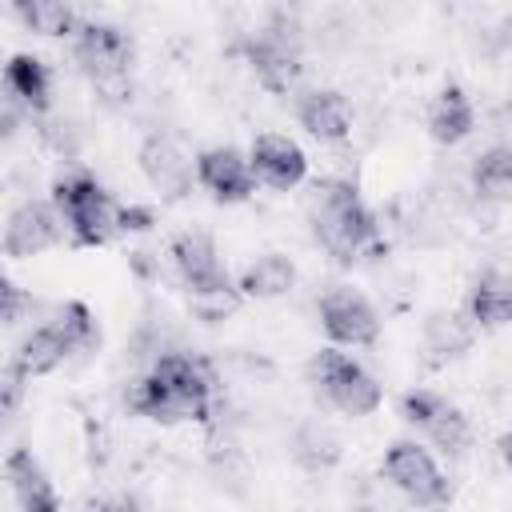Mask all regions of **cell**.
Returning <instances> with one entry per match:
<instances>
[{
	"instance_id": "obj_1",
	"label": "cell",
	"mask_w": 512,
	"mask_h": 512,
	"mask_svg": "<svg viewBox=\"0 0 512 512\" xmlns=\"http://www.w3.org/2000/svg\"><path fill=\"white\" fill-rule=\"evenodd\" d=\"M312 232L328 256L340 264H352L356 256L372 252L380 244L376 216L360 200L352 180H320L316 200H312Z\"/></svg>"
},
{
	"instance_id": "obj_2",
	"label": "cell",
	"mask_w": 512,
	"mask_h": 512,
	"mask_svg": "<svg viewBox=\"0 0 512 512\" xmlns=\"http://www.w3.org/2000/svg\"><path fill=\"white\" fill-rule=\"evenodd\" d=\"M52 204L60 208L72 244L100 248L120 232V204L104 192L92 172H68L52 184Z\"/></svg>"
},
{
	"instance_id": "obj_3",
	"label": "cell",
	"mask_w": 512,
	"mask_h": 512,
	"mask_svg": "<svg viewBox=\"0 0 512 512\" xmlns=\"http://www.w3.org/2000/svg\"><path fill=\"white\" fill-rule=\"evenodd\" d=\"M308 384L324 396L328 408L360 420V416H372L380 404H384V392H380V380L360 364L352 360L348 352L336 348H320L312 360H308Z\"/></svg>"
},
{
	"instance_id": "obj_4",
	"label": "cell",
	"mask_w": 512,
	"mask_h": 512,
	"mask_svg": "<svg viewBox=\"0 0 512 512\" xmlns=\"http://www.w3.org/2000/svg\"><path fill=\"white\" fill-rule=\"evenodd\" d=\"M72 56L80 72L100 88L108 100H124L132 92V40L124 28L104 24V20H84L72 36Z\"/></svg>"
},
{
	"instance_id": "obj_5",
	"label": "cell",
	"mask_w": 512,
	"mask_h": 512,
	"mask_svg": "<svg viewBox=\"0 0 512 512\" xmlns=\"http://www.w3.org/2000/svg\"><path fill=\"white\" fill-rule=\"evenodd\" d=\"M380 472L388 476V484H392L400 496H408V500L420 504V508H436V504H448V500H452L448 476L440 472L436 456H432L420 440H392L388 452H384Z\"/></svg>"
},
{
	"instance_id": "obj_6",
	"label": "cell",
	"mask_w": 512,
	"mask_h": 512,
	"mask_svg": "<svg viewBox=\"0 0 512 512\" xmlns=\"http://www.w3.org/2000/svg\"><path fill=\"white\" fill-rule=\"evenodd\" d=\"M400 416H404L416 432H424L444 456H464V448H468V440H472L468 416H464L452 400H444L440 392H428V388L404 392V396H400Z\"/></svg>"
},
{
	"instance_id": "obj_7",
	"label": "cell",
	"mask_w": 512,
	"mask_h": 512,
	"mask_svg": "<svg viewBox=\"0 0 512 512\" xmlns=\"http://www.w3.org/2000/svg\"><path fill=\"white\" fill-rule=\"evenodd\" d=\"M316 312H320V328L332 344L340 348H368L380 340V316L376 308L348 284H336L328 288L320 300H316Z\"/></svg>"
},
{
	"instance_id": "obj_8",
	"label": "cell",
	"mask_w": 512,
	"mask_h": 512,
	"mask_svg": "<svg viewBox=\"0 0 512 512\" xmlns=\"http://www.w3.org/2000/svg\"><path fill=\"white\" fill-rule=\"evenodd\" d=\"M244 60H248L252 76L276 96H288L304 76V56H300L296 36H288L280 28H264V32L248 36Z\"/></svg>"
},
{
	"instance_id": "obj_9",
	"label": "cell",
	"mask_w": 512,
	"mask_h": 512,
	"mask_svg": "<svg viewBox=\"0 0 512 512\" xmlns=\"http://www.w3.org/2000/svg\"><path fill=\"white\" fill-rule=\"evenodd\" d=\"M196 184L216 200V204H240L256 192V172H252V160L232 148V144H216V148H204L196 156Z\"/></svg>"
},
{
	"instance_id": "obj_10",
	"label": "cell",
	"mask_w": 512,
	"mask_h": 512,
	"mask_svg": "<svg viewBox=\"0 0 512 512\" xmlns=\"http://www.w3.org/2000/svg\"><path fill=\"white\" fill-rule=\"evenodd\" d=\"M64 232H68V224L52 200H24L20 208H12L8 224H4V256H12V260L36 256V252L60 244Z\"/></svg>"
},
{
	"instance_id": "obj_11",
	"label": "cell",
	"mask_w": 512,
	"mask_h": 512,
	"mask_svg": "<svg viewBox=\"0 0 512 512\" xmlns=\"http://www.w3.org/2000/svg\"><path fill=\"white\" fill-rule=\"evenodd\" d=\"M136 164L144 172V180L164 196V200H184L196 184V160H188V152L172 140V136H144L140 152H136Z\"/></svg>"
},
{
	"instance_id": "obj_12",
	"label": "cell",
	"mask_w": 512,
	"mask_h": 512,
	"mask_svg": "<svg viewBox=\"0 0 512 512\" xmlns=\"http://www.w3.org/2000/svg\"><path fill=\"white\" fill-rule=\"evenodd\" d=\"M248 160H252V172L260 184L276 188V192H288L296 188L304 176H308V156L304 148L292 140V136H280V132H264L252 140L248 148Z\"/></svg>"
},
{
	"instance_id": "obj_13",
	"label": "cell",
	"mask_w": 512,
	"mask_h": 512,
	"mask_svg": "<svg viewBox=\"0 0 512 512\" xmlns=\"http://www.w3.org/2000/svg\"><path fill=\"white\" fill-rule=\"evenodd\" d=\"M296 120H300V128H304L312 140H320V144H340V140L352 136L356 112H352V104H348L344 92H336V88H312V92H304V96L296 100Z\"/></svg>"
},
{
	"instance_id": "obj_14",
	"label": "cell",
	"mask_w": 512,
	"mask_h": 512,
	"mask_svg": "<svg viewBox=\"0 0 512 512\" xmlns=\"http://www.w3.org/2000/svg\"><path fill=\"white\" fill-rule=\"evenodd\" d=\"M76 348H72V340L60 332V324L56 320H48V324H40V328H32L20 344H16V352H12V360H8V368L4 372H12L16 380H36V376H48V372H56L68 356H72Z\"/></svg>"
},
{
	"instance_id": "obj_15",
	"label": "cell",
	"mask_w": 512,
	"mask_h": 512,
	"mask_svg": "<svg viewBox=\"0 0 512 512\" xmlns=\"http://www.w3.org/2000/svg\"><path fill=\"white\" fill-rule=\"evenodd\" d=\"M4 480H8L20 512H56L60 508V496H56L48 472L40 468V460L28 448H12L4 456Z\"/></svg>"
},
{
	"instance_id": "obj_16",
	"label": "cell",
	"mask_w": 512,
	"mask_h": 512,
	"mask_svg": "<svg viewBox=\"0 0 512 512\" xmlns=\"http://www.w3.org/2000/svg\"><path fill=\"white\" fill-rule=\"evenodd\" d=\"M4 88H8V104L24 108L28 116H44L52 104V72L32 52H16L4 64Z\"/></svg>"
},
{
	"instance_id": "obj_17",
	"label": "cell",
	"mask_w": 512,
	"mask_h": 512,
	"mask_svg": "<svg viewBox=\"0 0 512 512\" xmlns=\"http://www.w3.org/2000/svg\"><path fill=\"white\" fill-rule=\"evenodd\" d=\"M168 256H172V264H176V272H180V280H184L188 292L192 288H208L216 280H228V272H224V264H220L216 244H212L208 232H180L172 240Z\"/></svg>"
},
{
	"instance_id": "obj_18",
	"label": "cell",
	"mask_w": 512,
	"mask_h": 512,
	"mask_svg": "<svg viewBox=\"0 0 512 512\" xmlns=\"http://www.w3.org/2000/svg\"><path fill=\"white\" fill-rule=\"evenodd\" d=\"M128 408L144 420H156V424H180V420H208L196 404H188L180 392H172L156 372L140 376L128 392Z\"/></svg>"
},
{
	"instance_id": "obj_19",
	"label": "cell",
	"mask_w": 512,
	"mask_h": 512,
	"mask_svg": "<svg viewBox=\"0 0 512 512\" xmlns=\"http://www.w3.org/2000/svg\"><path fill=\"white\" fill-rule=\"evenodd\" d=\"M476 128V108L460 84H444L428 104V136L444 148L468 140Z\"/></svg>"
},
{
	"instance_id": "obj_20",
	"label": "cell",
	"mask_w": 512,
	"mask_h": 512,
	"mask_svg": "<svg viewBox=\"0 0 512 512\" xmlns=\"http://www.w3.org/2000/svg\"><path fill=\"white\" fill-rule=\"evenodd\" d=\"M152 372L172 388L180 392L188 404H196L204 416H208V396H212V372L204 360L188 356V352H160L152 360Z\"/></svg>"
},
{
	"instance_id": "obj_21",
	"label": "cell",
	"mask_w": 512,
	"mask_h": 512,
	"mask_svg": "<svg viewBox=\"0 0 512 512\" xmlns=\"http://www.w3.org/2000/svg\"><path fill=\"white\" fill-rule=\"evenodd\" d=\"M464 312L476 328H504L512 324V276L504 272H484L468 300H464Z\"/></svg>"
},
{
	"instance_id": "obj_22",
	"label": "cell",
	"mask_w": 512,
	"mask_h": 512,
	"mask_svg": "<svg viewBox=\"0 0 512 512\" xmlns=\"http://www.w3.org/2000/svg\"><path fill=\"white\" fill-rule=\"evenodd\" d=\"M240 292L244 300H276L296 284V264L284 252H264L240 272Z\"/></svg>"
},
{
	"instance_id": "obj_23",
	"label": "cell",
	"mask_w": 512,
	"mask_h": 512,
	"mask_svg": "<svg viewBox=\"0 0 512 512\" xmlns=\"http://www.w3.org/2000/svg\"><path fill=\"white\" fill-rule=\"evenodd\" d=\"M472 188L492 204H512V144H492L472 160Z\"/></svg>"
},
{
	"instance_id": "obj_24",
	"label": "cell",
	"mask_w": 512,
	"mask_h": 512,
	"mask_svg": "<svg viewBox=\"0 0 512 512\" xmlns=\"http://www.w3.org/2000/svg\"><path fill=\"white\" fill-rule=\"evenodd\" d=\"M12 12H16V20H20L28 32L48 36V40H64V36L72 40L76 28H80L76 12H72L64 0H12Z\"/></svg>"
},
{
	"instance_id": "obj_25",
	"label": "cell",
	"mask_w": 512,
	"mask_h": 512,
	"mask_svg": "<svg viewBox=\"0 0 512 512\" xmlns=\"http://www.w3.org/2000/svg\"><path fill=\"white\" fill-rule=\"evenodd\" d=\"M472 320L456 316V312H432L424 320V348L432 352V364H444V360H456L468 352L472 344Z\"/></svg>"
},
{
	"instance_id": "obj_26",
	"label": "cell",
	"mask_w": 512,
	"mask_h": 512,
	"mask_svg": "<svg viewBox=\"0 0 512 512\" xmlns=\"http://www.w3.org/2000/svg\"><path fill=\"white\" fill-rule=\"evenodd\" d=\"M292 456L304 468L320 472V468H332L340 460V440H336V432L328 424H304L296 432V440H292Z\"/></svg>"
},
{
	"instance_id": "obj_27",
	"label": "cell",
	"mask_w": 512,
	"mask_h": 512,
	"mask_svg": "<svg viewBox=\"0 0 512 512\" xmlns=\"http://www.w3.org/2000/svg\"><path fill=\"white\" fill-rule=\"evenodd\" d=\"M188 300H192V312H196L200 320L216 324V320H224V316H232V312L240 308L244 292H240V284H232V280H216V284H208V288H192Z\"/></svg>"
},
{
	"instance_id": "obj_28",
	"label": "cell",
	"mask_w": 512,
	"mask_h": 512,
	"mask_svg": "<svg viewBox=\"0 0 512 512\" xmlns=\"http://www.w3.org/2000/svg\"><path fill=\"white\" fill-rule=\"evenodd\" d=\"M56 324H60V332L72 340V348H76V352H84V348L100 344V328H96V316H92V312H88V304H80V300H68V304H60V312H56Z\"/></svg>"
},
{
	"instance_id": "obj_29",
	"label": "cell",
	"mask_w": 512,
	"mask_h": 512,
	"mask_svg": "<svg viewBox=\"0 0 512 512\" xmlns=\"http://www.w3.org/2000/svg\"><path fill=\"white\" fill-rule=\"evenodd\" d=\"M24 308H32V300L24 296V288L16 280H4V324H20Z\"/></svg>"
},
{
	"instance_id": "obj_30",
	"label": "cell",
	"mask_w": 512,
	"mask_h": 512,
	"mask_svg": "<svg viewBox=\"0 0 512 512\" xmlns=\"http://www.w3.org/2000/svg\"><path fill=\"white\" fill-rule=\"evenodd\" d=\"M144 228H152V208L120 204V232H144Z\"/></svg>"
},
{
	"instance_id": "obj_31",
	"label": "cell",
	"mask_w": 512,
	"mask_h": 512,
	"mask_svg": "<svg viewBox=\"0 0 512 512\" xmlns=\"http://www.w3.org/2000/svg\"><path fill=\"white\" fill-rule=\"evenodd\" d=\"M496 448H500V460L512 468V432H504V436L496 440Z\"/></svg>"
}]
</instances>
